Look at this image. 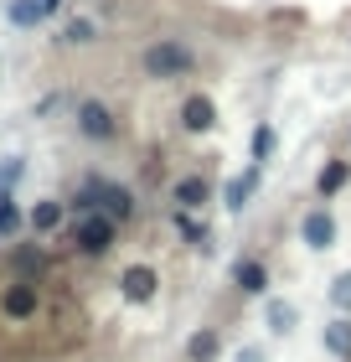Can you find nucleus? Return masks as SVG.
I'll return each mask as SVG.
<instances>
[{
    "instance_id": "nucleus-15",
    "label": "nucleus",
    "mask_w": 351,
    "mask_h": 362,
    "mask_svg": "<svg viewBox=\"0 0 351 362\" xmlns=\"http://www.w3.org/2000/svg\"><path fill=\"white\" fill-rule=\"evenodd\" d=\"M88 42H98V26L88 16H73V21L62 26V47H88Z\"/></svg>"
},
{
    "instance_id": "nucleus-20",
    "label": "nucleus",
    "mask_w": 351,
    "mask_h": 362,
    "mask_svg": "<svg viewBox=\"0 0 351 362\" xmlns=\"http://www.w3.org/2000/svg\"><path fill=\"white\" fill-rule=\"evenodd\" d=\"M21 176H26V160H21V156H6V160H0V197H11Z\"/></svg>"
},
{
    "instance_id": "nucleus-13",
    "label": "nucleus",
    "mask_w": 351,
    "mask_h": 362,
    "mask_svg": "<svg viewBox=\"0 0 351 362\" xmlns=\"http://www.w3.org/2000/svg\"><path fill=\"white\" fill-rule=\"evenodd\" d=\"M124 295L129 300H150V295H155V269H145V264L124 269Z\"/></svg>"
},
{
    "instance_id": "nucleus-10",
    "label": "nucleus",
    "mask_w": 351,
    "mask_h": 362,
    "mask_svg": "<svg viewBox=\"0 0 351 362\" xmlns=\"http://www.w3.org/2000/svg\"><path fill=\"white\" fill-rule=\"evenodd\" d=\"M346 181H351V160H346V156H331L326 166H321V176H315V197H321V202H331Z\"/></svg>"
},
{
    "instance_id": "nucleus-4",
    "label": "nucleus",
    "mask_w": 351,
    "mask_h": 362,
    "mask_svg": "<svg viewBox=\"0 0 351 362\" xmlns=\"http://www.w3.org/2000/svg\"><path fill=\"white\" fill-rule=\"evenodd\" d=\"M98 207H104L114 223H129V218L140 212L135 192H129V187H119V181H109V176H98Z\"/></svg>"
},
{
    "instance_id": "nucleus-26",
    "label": "nucleus",
    "mask_w": 351,
    "mask_h": 362,
    "mask_svg": "<svg viewBox=\"0 0 351 362\" xmlns=\"http://www.w3.org/2000/svg\"><path fill=\"white\" fill-rule=\"evenodd\" d=\"M62 6H68V0H42V11H47V16H57Z\"/></svg>"
},
{
    "instance_id": "nucleus-1",
    "label": "nucleus",
    "mask_w": 351,
    "mask_h": 362,
    "mask_svg": "<svg viewBox=\"0 0 351 362\" xmlns=\"http://www.w3.org/2000/svg\"><path fill=\"white\" fill-rule=\"evenodd\" d=\"M191 68H196V52L181 37H160L140 52V73L150 83H176V78H186Z\"/></svg>"
},
{
    "instance_id": "nucleus-2",
    "label": "nucleus",
    "mask_w": 351,
    "mask_h": 362,
    "mask_svg": "<svg viewBox=\"0 0 351 362\" xmlns=\"http://www.w3.org/2000/svg\"><path fill=\"white\" fill-rule=\"evenodd\" d=\"M114 238H119V223H114L104 207H98V212H83V223H78V249L88 254V259H104V254L114 249Z\"/></svg>"
},
{
    "instance_id": "nucleus-5",
    "label": "nucleus",
    "mask_w": 351,
    "mask_h": 362,
    "mask_svg": "<svg viewBox=\"0 0 351 362\" xmlns=\"http://www.w3.org/2000/svg\"><path fill=\"white\" fill-rule=\"evenodd\" d=\"M212 124H217L212 93H186V98H181V129H186V135H207Z\"/></svg>"
},
{
    "instance_id": "nucleus-23",
    "label": "nucleus",
    "mask_w": 351,
    "mask_h": 362,
    "mask_svg": "<svg viewBox=\"0 0 351 362\" xmlns=\"http://www.w3.org/2000/svg\"><path fill=\"white\" fill-rule=\"evenodd\" d=\"M331 305H336L341 316H351V274H336V279H331Z\"/></svg>"
},
{
    "instance_id": "nucleus-19",
    "label": "nucleus",
    "mask_w": 351,
    "mask_h": 362,
    "mask_svg": "<svg viewBox=\"0 0 351 362\" xmlns=\"http://www.w3.org/2000/svg\"><path fill=\"white\" fill-rule=\"evenodd\" d=\"M11 21H16V26H42V21H47L42 0H11Z\"/></svg>"
},
{
    "instance_id": "nucleus-27",
    "label": "nucleus",
    "mask_w": 351,
    "mask_h": 362,
    "mask_svg": "<svg viewBox=\"0 0 351 362\" xmlns=\"http://www.w3.org/2000/svg\"><path fill=\"white\" fill-rule=\"evenodd\" d=\"M346 145H351V135H346Z\"/></svg>"
},
{
    "instance_id": "nucleus-17",
    "label": "nucleus",
    "mask_w": 351,
    "mask_h": 362,
    "mask_svg": "<svg viewBox=\"0 0 351 362\" xmlns=\"http://www.w3.org/2000/svg\"><path fill=\"white\" fill-rule=\"evenodd\" d=\"M217 352H222V341H217V332H196L186 341V362H212Z\"/></svg>"
},
{
    "instance_id": "nucleus-21",
    "label": "nucleus",
    "mask_w": 351,
    "mask_h": 362,
    "mask_svg": "<svg viewBox=\"0 0 351 362\" xmlns=\"http://www.w3.org/2000/svg\"><path fill=\"white\" fill-rule=\"evenodd\" d=\"M269 326H274L279 337H290L295 332V305L290 300H269Z\"/></svg>"
},
{
    "instance_id": "nucleus-18",
    "label": "nucleus",
    "mask_w": 351,
    "mask_h": 362,
    "mask_svg": "<svg viewBox=\"0 0 351 362\" xmlns=\"http://www.w3.org/2000/svg\"><path fill=\"white\" fill-rule=\"evenodd\" d=\"M11 264H16V274H26V279H31V274H42V264H47V254L37 249V243H21V249L11 254Z\"/></svg>"
},
{
    "instance_id": "nucleus-3",
    "label": "nucleus",
    "mask_w": 351,
    "mask_h": 362,
    "mask_svg": "<svg viewBox=\"0 0 351 362\" xmlns=\"http://www.w3.org/2000/svg\"><path fill=\"white\" fill-rule=\"evenodd\" d=\"M78 135L93 140V145L119 140V119H114V109L98 104V98H83V104H78Z\"/></svg>"
},
{
    "instance_id": "nucleus-16",
    "label": "nucleus",
    "mask_w": 351,
    "mask_h": 362,
    "mask_svg": "<svg viewBox=\"0 0 351 362\" xmlns=\"http://www.w3.org/2000/svg\"><path fill=\"white\" fill-rule=\"evenodd\" d=\"M26 223H31V218L16 207V197H0V238H16Z\"/></svg>"
},
{
    "instance_id": "nucleus-7",
    "label": "nucleus",
    "mask_w": 351,
    "mask_h": 362,
    "mask_svg": "<svg viewBox=\"0 0 351 362\" xmlns=\"http://www.w3.org/2000/svg\"><path fill=\"white\" fill-rule=\"evenodd\" d=\"M299 238H305L310 249H331V243H336V218H331V207H310L305 218H299Z\"/></svg>"
},
{
    "instance_id": "nucleus-22",
    "label": "nucleus",
    "mask_w": 351,
    "mask_h": 362,
    "mask_svg": "<svg viewBox=\"0 0 351 362\" xmlns=\"http://www.w3.org/2000/svg\"><path fill=\"white\" fill-rule=\"evenodd\" d=\"M274 145H279L274 124H258V129H254V160H269V156H274Z\"/></svg>"
},
{
    "instance_id": "nucleus-11",
    "label": "nucleus",
    "mask_w": 351,
    "mask_h": 362,
    "mask_svg": "<svg viewBox=\"0 0 351 362\" xmlns=\"http://www.w3.org/2000/svg\"><path fill=\"white\" fill-rule=\"evenodd\" d=\"M232 285H238L243 295H263V290H269V269H263V259H238V264H232Z\"/></svg>"
},
{
    "instance_id": "nucleus-24",
    "label": "nucleus",
    "mask_w": 351,
    "mask_h": 362,
    "mask_svg": "<svg viewBox=\"0 0 351 362\" xmlns=\"http://www.w3.org/2000/svg\"><path fill=\"white\" fill-rule=\"evenodd\" d=\"M176 228H181V238H191V243H202V238H207V228L196 223L186 207H176Z\"/></svg>"
},
{
    "instance_id": "nucleus-8",
    "label": "nucleus",
    "mask_w": 351,
    "mask_h": 362,
    "mask_svg": "<svg viewBox=\"0 0 351 362\" xmlns=\"http://www.w3.org/2000/svg\"><path fill=\"white\" fill-rule=\"evenodd\" d=\"M0 310H6L11 321H26L31 310H37V285L21 274V279H11L6 290H0Z\"/></svg>"
},
{
    "instance_id": "nucleus-6",
    "label": "nucleus",
    "mask_w": 351,
    "mask_h": 362,
    "mask_svg": "<svg viewBox=\"0 0 351 362\" xmlns=\"http://www.w3.org/2000/svg\"><path fill=\"white\" fill-rule=\"evenodd\" d=\"M171 197H176V207H186V212H202L212 202V181L202 171H186V176H176L171 181Z\"/></svg>"
},
{
    "instance_id": "nucleus-9",
    "label": "nucleus",
    "mask_w": 351,
    "mask_h": 362,
    "mask_svg": "<svg viewBox=\"0 0 351 362\" xmlns=\"http://www.w3.org/2000/svg\"><path fill=\"white\" fill-rule=\"evenodd\" d=\"M263 181V160H254V166H248L243 176H232L227 181V192H222V202H227V212H243L248 207V197H254V187Z\"/></svg>"
},
{
    "instance_id": "nucleus-14",
    "label": "nucleus",
    "mask_w": 351,
    "mask_h": 362,
    "mask_svg": "<svg viewBox=\"0 0 351 362\" xmlns=\"http://www.w3.org/2000/svg\"><path fill=\"white\" fill-rule=\"evenodd\" d=\"M326 347L336 352L341 362H351V316H336V321L326 326Z\"/></svg>"
},
{
    "instance_id": "nucleus-25",
    "label": "nucleus",
    "mask_w": 351,
    "mask_h": 362,
    "mask_svg": "<svg viewBox=\"0 0 351 362\" xmlns=\"http://www.w3.org/2000/svg\"><path fill=\"white\" fill-rule=\"evenodd\" d=\"M238 362H263V352H258V347H243V352H238Z\"/></svg>"
},
{
    "instance_id": "nucleus-12",
    "label": "nucleus",
    "mask_w": 351,
    "mask_h": 362,
    "mask_svg": "<svg viewBox=\"0 0 351 362\" xmlns=\"http://www.w3.org/2000/svg\"><path fill=\"white\" fill-rule=\"evenodd\" d=\"M62 212H68V207L52 202V197H47V202H37V207H31V233H37V238L57 233V228H62Z\"/></svg>"
}]
</instances>
